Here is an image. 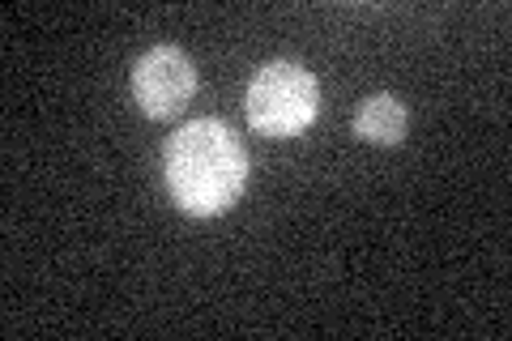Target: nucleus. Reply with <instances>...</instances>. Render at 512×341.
<instances>
[{"label": "nucleus", "instance_id": "f257e3e1", "mask_svg": "<svg viewBox=\"0 0 512 341\" xmlns=\"http://www.w3.org/2000/svg\"><path fill=\"white\" fill-rule=\"evenodd\" d=\"M163 175L184 214L192 218L227 214L248 184L244 141L214 116L188 120L163 145Z\"/></svg>", "mask_w": 512, "mask_h": 341}, {"label": "nucleus", "instance_id": "f03ea898", "mask_svg": "<svg viewBox=\"0 0 512 341\" xmlns=\"http://www.w3.org/2000/svg\"><path fill=\"white\" fill-rule=\"evenodd\" d=\"M320 111V81L295 60H269L248 81V124L265 137H295Z\"/></svg>", "mask_w": 512, "mask_h": 341}, {"label": "nucleus", "instance_id": "7ed1b4c3", "mask_svg": "<svg viewBox=\"0 0 512 341\" xmlns=\"http://www.w3.org/2000/svg\"><path fill=\"white\" fill-rule=\"evenodd\" d=\"M192 94H197V64L188 60L184 47L163 43L141 52L133 64V99L154 120L175 116Z\"/></svg>", "mask_w": 512, "mask_h": 341}, {"label": "nucleus", "instance_id": "20e7f679", "mask_svg": "<svg viewBox=\"0 0 512 341\" xmlns=\"http://www.w3.org/2000/svg\"><path fill=\"white\" fill-rule=\"evenodd\" d=\"M355 133L372 145H397L406 137V107L397 94H372L359 116H355Z\"/></svg>", "mask_w": 512, "mask_h": 341}]
</instances>
